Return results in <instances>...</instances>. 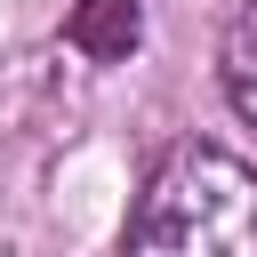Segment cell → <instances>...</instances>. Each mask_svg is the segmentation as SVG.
<instances>
[{"mask_svg": "<svg viewBox=\"0 0 257 257\" xmlns=\"http://www.w3.org/2000/svg\"><path fill=\"white\" fill-rule=\"evenodd\" d=\"M128 257H257V169L225 145H177L145 177Z\"/></svg>", "mask_w": 257, "mask_h": 257, "instance_id": "obj_1", "label": "cell"}, {"mask_svg": "<svg viewBox=\"0 0 257 257\" xmlns=\"http://www.w3.org/2000/svg\"><path fill=\"white\" fill-rule=\"evenodd\" d=\"M64 40H72L88 64H120V56L145 40V8H137V0H72Z\"/></svg>", "mask_w": 257, "mask_h": 257, "instance_id": "obj_2", "label": "cell"}, {"mask_svg": "<svg viewBox=\"0 0 257 257\" xmlns=\"http://www.w3.org/2000/svg\"><path fill=\"white\" fill-rule=\"evenodd\" d=\"M217 80H225V104L257 128V0L225 24V48H217Z\"/></svg>", "mask_w": 257, "mask_h": 257, "instance_id": "obj_3", "label": "cell"}]
</instances>
